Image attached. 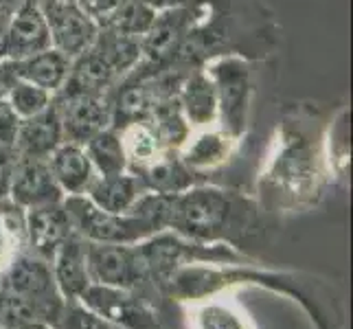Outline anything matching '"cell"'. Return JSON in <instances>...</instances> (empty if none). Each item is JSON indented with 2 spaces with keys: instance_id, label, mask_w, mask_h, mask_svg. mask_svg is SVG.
<instances>
[{
  "instance_id": "cell-14",
  "label": "cell",
  "mask_w": 353,
  "mask_h": 329,
  "mask_svg": "<svg viewBox=\"0 0 353 329\" xmlns=\"http://www.w3.org/2000/svg\"><path fill=\"white\" fill-rule=\"evenodd\" d=\"M48 167L57 180L64 196H86V191L97 178V172L83 145L64 141L59 148L48 156Z\"/></svg>"
},
{
  "instance_id": "cell-31",
  "label": "cell",
  "mask_w": 353,
  "mask_h": 329,
  "mask_svg": "<svg viewBox=\"0 0 353 329\" xmlns=\"http://www.w3.org/2000/svg\"><path fill=\"white\" fill-rule=\"evenodd\" d=\"M200 329H243V325L224 308H206L200 316Z\"/></svg>"
},
{
  "instance_id": "cell-20",
  "label": "cell",
  "mask_w": 353,
  "mask_h": 329,
  "mask_svg": "<svg viewBox=\"0 0 353 329\" xmlns=\"http://www.w3.org/2000/svg\"><path fill=\"white\" fill-rule=\"evenodd\" d=\"M143 185L152 193L161 196H178V193L191 189L196 185V174L182 163L178 152H167L161 158H156L152 165L137 174Z\"/></svg>"
},
{
  "instance_id": "cell-16",
  "label": "cell",
  "mask_w": 353,
  "mask_h": 329,
  "mask_svg": "<svg viewBox=\"0 0 353 329\" xmlns=\"http://www.w3.org/2000/svg\"><path fill=\"white\" fill-rule=\"evenodd\" d=\"M9 62L14 66L18 79L29 81L33 86H40L55 94L57 90H62V86L68 79L72 57L51 46L42 53H35L24 59H9Z\"/></svg>"
},
{
  "instance_id": "cell-32",
  "label": "cell",
  "mask_w": 353,
  "mask_h": 329,
  "mask_svg": "<svg viewBox=\"0 0 353 329\" xmlns=\"http://www.w3.org/2000/svg\"><path fill=\"white\" fill-rule=\"evenodd\" d=\"M16 163H18V152L14 145H0V200L9 198Z\"/></svg>"
},
{
  "instance_id": "cell-36",
  "label": "cell",
  "mask_w": 353,
  "mask_h": 329,
  "mask_svg": "<svg viewBox=\"0 0 353 329\" xmlns=\"http://www.w3.org/2000/svg\"><path fill=\"white\" fill-rule=\"evenodd\" d=\"M143 3L154 7L156 11H165V9L191 7V5H198V3H206V0H143Z\"/></svg>"
},
{
  "instance_id": "cell-5",
  "label": "cell",
  "mask_w": 353,
  "mask_h": 329,
  "mask_svg": "<svg viewBox=\"0 0 353 329\" xmlns=\"http://www.w3.org/2000/svg\"><path fill=\"white\" fill-rule=\"evenodd\" d=\"M51 33V46L75 59L92 46L99 27L86 16L79 0H38Z\"/></svg>"
},
{
  "instance_id": "cell-25",
  "label": "cell",
  "mask_w": 353,
  "mask_h": 329,
  "mask_svg": "<svg viewBox=\"0 0 353 329\" xmlns=\"http://www.w3.org/2000/svg\"><path fill=\"white\" fill-rule=\"evenodd\" d=\"M94 172L99 176H119L128 169V158L121 143V134L114 128H105L83 145Z\"/></svg>"
},
{
  "instance_id": "cell-1",
  "label": "cell",
  "mask_w": 353,
  "mask_h": 329,
  "mask_svg": "<svg viewBox=\"0 0 353 329\" xmlns=\"http://www.w3.org/2000/svg\"><path fill=\"white\" fill-rule=\"evenodd\" d=\"M250 204L233 191L213 187L187 189L174 196L169 226L180 235L209 241L224 237L250 217Z\"/></svg>"
},
{
  "instance_id": "cell-15",
  "label": "cell",
  "mask_w": 353,
  "mask_h": 329,
  "mask_svg": "<svg viewBox=\"0 0 353 329\" xmlns=\"http://www.w3.org/2000/svg\"><path fill=\"white\" fill-rule=\"evenodd\" d=\"M83 303L97 312V316H103V319L125 325L132 329H143L152 323L150 312L145 310L139 301H134L132 297L123 295L121 288H108V286H94L86 288L81 292Z\"/></svg>"
},
{
  "instance_id": "cell-18",
  "label": "cell",
  "mask_w": 353,
  "mask_h": 329,
  "mask_svg": "<svg viewBox=\"0 0 353 329\" xmlns=\"http://www.w3.org/2000/svg\"><path fill=\"white\" fill-rule=\"evenodd\" d=\"M148 193V187L137 174L97 176L86 196L108 213H130L137 200Z\"/></svg>"
},
{
  "instance_id": "cell-9",
  "label": "cell",
  "mask_w": 353,
  "mask_h": 329,
  "mask_svg": "<svg viewBox=\"0 0 353 329\" xmlns=\"http://www.w3.org/2000/svg\"><path fill=\"white\" fill-rule=\"evenodd\" d=\"M9 200L20 204L22 209H31V206L62 202L64 191L59 189L57 180L53 178L48 161L18 156L14 178H11Z\"/></svg>"
},
{
  "instance_id": "cell-17",
  "label": "cell",
  "mask_w": 353,
  "mask_h": 329,
  "mask_svg": "<svg viewBox=\"0 0 353 329\" xmlns=\"http://www.w3.org/2000/svg\"><path fill=\"white\" fill-rule=\"evenodd\" d=\"M178 101L191 128H206L217 119V92L206 72L193 70L178 90Z\"/></svg>"
},
{
  "instance_id": "cell-22",
  "label": "cell",
  "mask_w": 353,
  "mask_h": 329,
  "mask_svg": "<svg viewBox=\"0 0 353 329\" xmlns=\"http://www.w3.org/2000/svg\"><path fill=\"white\" fill-rule=\"evenodd\" d=\"M92 48L110 64L117 75L123 79L141 62V40L121 35L108 27H101L92 42Z\"/></svg>"
},
{
  "instance_id": "cell-23",
  "label": "cell",
  "mask_w": 353,
  "mask_h": 329,
  "mask_svg": "<svg viewBox=\"0 0 353 329\" xmlns=\"http://www.w3.org/2000/svg\"><path fill=\"white\" fill-rule=\"evenodd\" d=\"M121 143H123V152L128 158V167L132 169V174H139L141 169L152 165L156 158H161L167 154V150L161 145V141L156 139L154 130L150 128L148 121H139L119 130Z\"/></svg>"
},
{
  "instance_id": "cell-24",
  "label": "cell",
  "mask_w": 353,
  "mask_h": 329,
  "mask_svg": "<svg viewBox=\"0 0 353 329\" xmlns=\"http://www.w3.org/2000/svg\"><path fill=\"white\" fill-rule=\"evenodd\" d=\"M27 209L14 200H0V270L14 261L27 246Z\"/></svg>"
},
{
  "instance_id": "cell-27",
  "label": "cell",
  "mask_w": 353,
  "mask_h": 329,
  "mask_svg": "<svg viewBox=\"0 0 353 329\" xmlns=\"http://www.w3.org/2000/svg\"><path fill=\"white\" fill-rule=\"evenodd\" d=\"M158 11L150 5H145L143 0H130V3L119 11L108 24V29H112L121 35H130V38H143L152 29L156 22Z\"/></svg>"
},
{
  "instance_id": "cell-2",
  "label": "cell",
  "mask_w": 353,
  "mask_h": 329,
  "mask_svg": "<svg viewBox=\"0 0 353 329\" xmlns=\"http://www.w3.org/2000/svg\"><path fill=\"white\" fill-rule=\"evenodd\" d=\"M209 11V0L191 7L158 11L152 29L141 38V62L134 66V75H156V72L174 68L182 42Z\"/></svg>"
},
{
  "instance_id": "cell-8",
  "label": "cell",
  "mask_w": 353,
  "mask_h": 329,
  "mask_svg": "<svg viewBox=\"0 0 353 329\" xmlns=\"http://www.w3.org/2000/svg\"><path fill=\"white\" fill-rule=\"evenodd\" d=\"M24 219H27V246L35 257L44 261H53L59 246L75 233L62 202L31 206Z\"/></svg>"
},
{
  "instance_id": "cell-29",
  "label": "cell",
  "mask_w": 353,
  "mask_h": 329,
  "mask_svg": "<svg viewBox=\"0 0 353 329\" xmlns=\"http://www.w3.org/2000/svg\"><path fill=\"white\" fill-rule=\"evenodd\" d=\"M130 0H79L81 9L86 11V16L97 24V27H108L112 18L123 9Z\"/></svg>"
},
{
  "instance_id": "cell-26",
  "label": "cell",
  "mask_w": 353,
  "mask_h": 329,
  "mask_svg": "<svg viewBox=\"0 0 353 329\" xmlns=\"http://www.w3.org/2000/svg\"><path fill=\"white\" fill-rule=\"evenodd\" d=\"M189 148L182 152V163H185L191 172L196 169H209L226 161V156L230 154V145L233 139L228 134L222 132H202L200 137L189 139Z\"/></svg>"
},
{
  "instance_id": "cell-28",
  "label": "cell",
  "mask_w": 353,
  "mask_h": 329,
  "mask_svg": "<svg viewBox=\"0 0 353 329\" xmlns=\"http://www.w3.org/2000/svg\"><path fill=\"white\" fill-rule=\"evenodd\" d=\"M7 101L11 103V108L16 110V114L20 119H29V117L44 112V110L51 106L53 94L44 88H40V86H33V83H29V81L18 79L14 83V88L9 90Z\"/></svg>"
},
{
  "instance_id": "cell-6",
  "label": "cell",
  "mask_w": 353,
  "mask_h": 329,
  "mask_svg": "<svg viewBox=\"0 0 353 329\" xmlns=\"http://www.w3.org/2000/svg\"><path fill=\"white\" fill-rule=\"evenodd\" d=\"M64 141L86 145L94 134L112 128V106L108 94H53Z\"/></svg>"
},
{
  "instance_id": "cell-33",
  "label": "cell",
  "mask_w": 353,
  "mask_h": 329,
  "mask_svg": "<svg viewBox=\"0 0 353 329\" xmlns=\"http://www.w3.org/2000/svg\"><path fill=\"white\" fill-rule=\"evenodd\" d=\"M20 117L7 99H0V145H14Z\"/></svg>"
},
{
  "instance_id": "cell-34",
  "label": "cell",
  "mask_w": 353,
  "mask_h": 329,
  "mask_svg": "<svg viewBox=\"0 0 353 329\" xmlns=\"http://www.w3.org/2000/svg\"><path fill=\"white\" fill-rule=\"evenodd\" d=\"M27 0H0V59H5V38L14 16Z\"/></svg>"
},
{
  "instance_id": "cell-13",
  "label": "cell",
  "mask_w": 353,
  "mask_h": 329,
  "mask_svg": "<svg viewBox=\"0 0 353 329\" xmlns=\"http://www.w3.org/2000/svg\"><path fill=\"white\" fill-rule=\"evenodd\" d=\"M121 81L117 70L94 51L86 48L70 64L68 79L55 94H110V90Z\"/></svg>"
},
{
  "instance_id": "cell-21",
  "label": "cell",
  "mask_w": 353,
  "mask_h": 329,
  "mask_svg": "<svg viewBox=\"0 0 353 329\" xmlns=\"http://www.w3.org/2000/svg\"><path fill=\"white\" fill-rule=\"evenodd\" d=\"M148 123L167 152H180L191 139V132H193V128L187 123L185 114H182L178 94L169 97L163 103H158L154 108V112L150 114Z\"/></svg>"
},
{
  "instance_id": "cell-12",
  "label": "cell",
  "mask_w": 353,
  "mask_h": 329,
  "mask_svg": "<svg viewBox=\"0 0 353 329\" xmlns=\"http://www.w3.org/2000/svg\"><path fill=\"white\" fill-rule=\"evenodd\" d=\"M62 143H64L62 123H59V114L55 106L51 103L40 114L20 119L14 148L18 156L48 161V156H51Z\"/></svg>"
},
{
  "instance_id": "cell-19",
  "label": "cell",
  "mask_w": 353,
  "mask_h": 329,
  "mask_svg": "<svg viewBox=\"0 0 353 329\" xmlns=\"http://www.w3.org/2000/svg\"><path fill=\"white\" fill-rule=\"evenodd\" d=\"M86 246L77 233H72L59 250L55 252V281L68 299H79L81 292L88 288L90 275L86 266Z\"/></svg>"
},
{
  "instance_id": "cell-7",
  "label": "cell",
  "mask_w": 353,
  "mask_h": 329,
  "mask_svg": "<svg viewBox=\"0 0 353 329\" xmlns=\"http://www.w3.org/2000/svg\"><path fill=\"white\" fill-rule=\"evenodd\" d=\"M88 275L112 288H134L148 277V268L139 248L121 243H88L86 246Z\"/></svg>"
},
{
  "instance_id": "cell-4",
  "label": "cell",
  "mask_w": 353,
  "mask_h": 329,
  "mask_svg": "<svg viewBox=\"0 0 353 329\" xmlns=\"http://www.w3.org/2000/svg\"><path fill=\"white\" fill-rule=\"evenodd\" d=\"M202 70L211 77L217 92V114L222 130L237 141L248 121L250 103V72L241 55H222L206 62Z\"/></svg>"
},
{
  "instance_id": "cell-11",
  "label": "cell",
  "mask_w": 353,
  "mask_h": 329,
  "mask_svg": "<svg viewBox=\"0 0 353 329\" xmlns=\"http://www.w3.org/2000/svg\"><path fill=\"white\" fill-rule=\"evenodd\" d=\"M3 288L9 295L24 297V299H38V301L57 299L48 261L35 257L33 252H20L7 266V270L3 275Z\"/></svg>"
},
{
  "instance_id": "cell-3",
  "label": "cell",
  "mask_w": 353,
  "mask_h": 329,
  "mask_svg": "<svg viewBox=\"0 0 353 329\" xmlns=\"http://www.w3.org/2000/svg\"><path fill=\"white\" fill-rule=\"evenodd\" d=\"M75 233L94 243H130L158 233L148 219L132 213H108L88 196H66L62 200Z\"/></svg>"
},
{
  "instance_id": "cell-10",
  "label": "cell",
  "mask_w": 353,
  "mask_h": 329,
  "mask_svg": "<svg viewBox=\"0 0 353 329\" xmlns=\"http://www.w3.org/2000/svg\"><path fill=\"white\" fill-rule=\"evenodd\" d=\"M51 48V33L38 0H27L11 20L5 38V59H24Z\"/></svg>"
},
{
  "instance_id": "cell-37",
  "label": "cell",
  "mask_w": 353,
  "mask_h": 329,
  "mask_svg": "<svg viewBox=\"0 0 353 329\" xmlns=\"http://www.w3.org/2000/svg\"><path fill=\"white\" fill-rule=\"evenodd\" d=\"M16 329H48L44 323H29V325H22V327H16Z\"/></svg>"
},
{
  "instance_id": "cell-30",
  "label": "cell",
  "mask_w": 353,
  "mask_h": 329,
  "mask_svg": "<svg viewBox=\"0 0 353 329\" xmlns=\"http://www.w3.org/2000/svg\"><path fill=\"white\" fill-rule=\"evenodd\" d=\"M64 329H114L94 312L83 308H70L64 314Z\"/></svg>"
},
{
  "instance_id": "cell-35",
  "label": "cell",
  "mask_w": 353,
  "mask_h": 329,
  "mask_svg": "<svg viewBox=\"0 0 353 329\" xmlns=\"http://www.w3.org/2000/svg\"><path fill=\"white\" fill-rule=\"evenodd\" d=\"M18 81L14 66H11L9 59H0V99H7L9 90L14 88V83Z\"/></svg>"
}]
</instances>
